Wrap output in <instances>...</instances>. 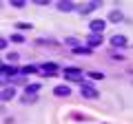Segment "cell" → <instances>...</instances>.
I'll list each match as a JSON object with an SVG mask.
<instances>
[{
  "mask_svg": "<svg viewBox=\"0 0 133 124\" xmlns=\"http://www.w3.org/2000/svg\"><path fill=\"white\" fill-rule=\"evenodd\" d=\"M100 7V2L98 0H93V2H89V5H84V7H80V13H89V11H93V9H98Z\"/></svg>",
  "mask_w": 133,
  "mask_h": 124,
  "instance_id": "obj_12",
  "label": "cell"
},
{
  "mask_svg": "<svg viewBox=\"0 0 133 124\" xmlns=\"http://www.w3.org/2000/svg\"><path fill=\"white\" fill-rule=\"evenodd\" d=\"M107 20H111V22H122V20H124V16H122V11L113 9V11L109 13V18H107Z\"/></svg>",
  "mask_w": 133,
  "mask_h": 124,
  "instance_id": "obj_9",
  "label": "cell"
},
{
  "mask_svg": "<svg viewBox=\"0 0 133 124\" xmlns=\"http://www.w3.org/2000/svg\"><path fill=\"white\" fill-rule=\"evenodd\" d=\"M31 73H38V67L36 64H27V67H20V75H31Z\"/></svg>",
  "mask_w": 133,
  "mask_h": 124,
  "instance_id": "obj_8",
  "label": "cell"
},
{
  "mask_svg": "<svg viewBox=\"0 0 133 124\" xmlns=\"http://www.w3.org/2000/svg\"><path fill=\"white\" fill-rule=\"evenodd\" d=\"M7 60H9L11 64H16V62L20 60V53H9V56H7Z\"/></svg>",
  "mask_w": 133,
  "mask_h": 124,
  "instance_id": "obj_15",
  "label": "cell"
},
{
  "mask_svg": "<svg viewBox=\"0 0 133 124\" xmlns=\"http://www.w3.org/2000/svg\"><path fill=\"white\" fill-rule=\"evenodd\" d=\"M11 40H14V42H24V38L20 33H14V36H11Z\"/></svg>",
  "mask_w": 133,
  "mask_h": 124,
  "instance_id": "obj_18",
  "label": "cell"
},
{
  "mask_svg": "<svg viewBox=\"0 0 133 124\" xmlns=\"http://www.w3.org/2000/svg\"><path fill=\"white\" fill-rule=\"evenodd\" d=\"M89 78H93V80H102V78H104V73H100V71H89Z\"/></svg>",
  "mask_w": 133,
  "mask_h": 124,
  "instance_id": "obj_16",
  "label": "cell"
},
{
  "mask_svg": "<svg viewBox=\"0 0 133 124\" xmlns=\"http://www.w3.org/2000/svg\"><path fill=\"white\" fill-rule=\"evenodd\" d=\"M24 91H27V95H36L40 91V82H33V84H27L24 86Z\"/></svg>",
  "mask_w": 133,
  "mask_h": 124,
  "instance_id": "obj_10",
  "label": "cell"
},
{
  "mask_svg": "<svg viewBox=\"0 0 133 124\" xmlns=\"http://www.w3.org/2000/svg\"><path fill=\"white\" fill-rule=\"evenodd\" d=\"M14 98H16V86H7L5 91H0V100L9 102V100H14Z\"/></svg>",
  "mask_w": 133,
  "mask_h": 124,
  "instance_id": "obj_5",
  "label": "cell"
},
{
  "mask_svg": "<svg viewBox=\"0 0 133 124\" xmlns=\"http://www.w3.org/2000/svg\"><path fill=\"white\" fill-rule=\"evenodd\" d=\"M40 69L44 71V75H58V64H53V62H47V64H42Z\"/></svg>",
  "mask_w": 133,
  "mask_h": 124,
  "instance_id": "obj_6",
  "label": "cell"
},
{
  "mask_svg": "<svg viewBox=\"0 0 133 124\" xmlns=\"http://www.w3.org/2000/svg\"><path fill=\"white\" fill-rule=\"evenodd\" d=\"M62 75H64V80H69V82H82L84 80V71L78 69V67H66L64 71H62Z\"/></svg>",
  "mask_w": 133,
  "mask_h": 124,
  "instance_id": "obj_1",
  "label": "cell"
},
{
  "mask_svg": "<svg viewBox=\"0 0 133 124\" xmlns=\"http://www.w3.org/2000/svg\"><path fill=\"white\" fill-rule=\"evenodd\" d=\"M5 49H7V40L0 38V51H5Z\"/></svg>",
  "mask_w": 133,
  "mask_h": 124,
  "instance_id": "obj_20",
  "label": "cell"
},
{
  "mask_svg": "<svg viewBox=\"0 0 133 124\" xmlns=\"http://www.w3.org/2000/svg\"><path fill=\"white\" fill-rule=\"evenodd\" d=\"M84 40H87V47H89V49L100 47V44H102V36H100V33H89Z\"/></svg>",
  "mask_w": 133,
  "mask_h": 124,
  "instance_id": "obj_4",
  "label": "cell"
},
{
  "mask_svg": "<svg viewBox=\"0 0 133 124\" xmlns=\"http://www.w3.org/2000/svg\"><path fill=\"white\" fill-rule=\"evenodd\" d=\"M24 2H27V0H11V5H14L16 9H22V7H24Z\"/></svg>",
  "mask_w": 133,
  "mask_h": 124,
  "instance_id": "obj_17",
  "label": "cell"
},
{
  "mask_svg": "<svg viewBox=\"0 0 133 124\" xmlns=\"http://www.w3.org/2000/svg\"><path fill=\"white\" fill-rule=\"evenodd\" d=\"M73 53H76V56H91L93 49H89V47H76V49H73Z\"/></svg>",
  "mask_w": 133,
  "mask_h": 124,
  "instance_id": "obj_13",
  "label": "cell"
},
{
  "mask_svg": "<svg viewBox=\"0 0 133 124\" xmlns=\"http://www.w3.org/2000/svg\"><path fill=\"white\" fill-rule=\"evenodd\" d=\"M89 29H91V33H100V36H102V31L107 29V20H102V18L91 20V22H89Z\"/></svg>",
  "mask_w": 133,
  "mask_h": 124,
  "instance_id": "obj_2",
  "label": "cell"
},
{
  "mask_svg": "<svg viewBox=\"0 0 133 124\" xmlns=\"http://www.w3.org/2000/svg\"><path fill=\"white\" fill-rule=\"evenodd\" d=\"M66 44H71V47L76 49L78 47V38H66Z\"/></svg>",
  "mask_w": 133,
  "mask_h": 124,
  "instance_id": "obj_19",
  "label": "cell"
},
{
  "mask_svg": "<svg viewBox=\"0 0 133 124\" xmlns=\"http://www.w3.org/2000/svg\"><path fill=\"white\" fill-rule=\"evenodd\" d=\"M53 93H56V95H60V98H64V95H69V93H71V86H69V84H60V86H56V89H53Z\"/></svg>",
  "mask_w": 133,
  "mask_h": 124,
  "instance_id": "obj_7",
  "label": "cell"
},
{
  "mask_svg": "<svg viewBox=\"0 0 133 124\" xmlns=\"http://www.w3.org/2000/svg\"><path fill=\"white\" fill-rule=\"evenodd\" d=\"M82 95H84V98H91V100H98L100 93H98V89H95V86L84 84V82H82Z\"/></svg>",
  "mask_w": 133,
  "mask_h": 124,
  "instance_id": "obj_3",
  "label": "cell"
},
{
  "mask_svg": "<svg viewBox=\"0 0 133 124\" xmlns=\"http://www.w3.org/2000/svg\"><path fill=\"white\" fill-rule=\"evenodd\" d=\"M111 44H113V47H127V38H124V36H113V38H111Z\"/></svg>",
  "mask_w": 133,
  "mask_h": 124,
  "instance_id": "obj_11",
  "label": "cell"
},
{
  "mask_svg": "<svg viewBox=\"0 0 133 124\" xmlns=\"http://www.w3.org/2000/svg\"><path fill=\"white\" fill-rule=\"evenodd\" d=\"M58 9L60 11H73L76 5H73V2H58Z\"/></svg>",
  "mask_w": 133,
  "mask_h": 124,
  "instance_id": "obj_14",
  "label": "cell"
}]
</instances>
